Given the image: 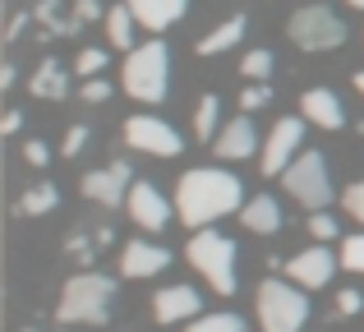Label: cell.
I'll list each match as a JSON object with an SVG mask.
<instances>
[{
  "instance_id": "cell-1",
  "label": "cell",
  "mask_w": 364,
  "mask_h": 332,
  "mask_svg": "<svg viewBox=\"0 0 364 332\" xmlns=\"http://www.w3.org/2000/svg\"><path fill=\"white\" fill-rule=\"evenodd\" d=\"M245 208V185L222 166H194L176 180V213L185 226H198L203 231L208 222L226 213H240Z\"/></svg>"
},
{
  "instance_id": "cell-2",
  "label": "cell",
  "mask_w": 364,
  "mask_h": 332,
  "mask_svg": "<svg viewBox=\"0 0 364 332\" xmlns=\"http://www.w3.org/2000/svg\"><path fill=\"white\" fill-rule=\"evenodd\" d=\"M111 300H116V282L102 277V272H79V277L65 282L55 318L60 323H107Z\"/></svg>"
},
{
  "instance_id": "cell-3",
  "label": "cell",
  "mask_w": 364,
  "mask_h": 332,
  "mask_svg": "<svg viewBox=\"0 0 364 332\" xmlns=\"http://www.w3.org/2000/svg\"><path fill=\"white\" fill-rule=\"evenodd\" d=\"M304 287L282 277H263L258 282V323L263 332H300L304 318H309V296H300Z\"/></svg>"
},
{
  "instance_id": "cell-4",
  "label": "cell",
  "mask_w": 364,
  "mask_h": 332,
  "mask_svg": "<svg viewBox=\"0 0 364 332\" xmlns=\"http://www.w3.org/2000/svg\"><path fill=\"white\" fill-rule=\"evenodd\" d=\"M171 88V55L161 42H143L124 55V92L134 102H161Z\"/></svg>"
},
{
  "instance_id": "cell-5",
  "label": "cell",
  "mask_w": 364,
  "mask_h": 332,
  "mask_svg": "<svg viewBox=\"0 0 364 332\" xmlns=\"http://www.w3.org/2000/svg\"><path fill=\"white\" fill-rule=\"evenodd\" d=\"M189 263H194L198 272L208 277V287L217 291V296H235V240H226L222 231H198L194 240H189Z\"/></svg>"
},
{
  "instance_id": "cell-6",
  "label": "cell",
  "mask_w": 364,
  "mask_h": 332,
  "mask_svg": "<svg viewBox=\"0 0 364 332\" xmlns=\"http://www.w3.org/2000/svg\"><path fill=\"white\" fill-rule=\"evenodd\" d=\"M282 185H286V194H291L300 208H309V213H323V208L332 203V176H328L323 153H300L291 166H286Z\"/></svg>"
},
{
  "instance_id": "cell-7",
  "label": "cell",
  "mask_w": 364,
  "mask_h": 332,
  "mask_svg": "<svg viewBox=\"0 0 364 332\" xmlns=\"http://www.w3.org/2000/svg\"><path fill=\"white\" fill-rule=\"evenodd\" d=\"M286 33H291V42L300 46V51H337V46L346 42V23H341L328 5L295 9L291 23H286Z\"/></svg>"
},
{
  "instance_id": "cell-8",
  "label": "cell",
  "mask_w": 364,
  "mask_h": 332,
  "mask_svg": "<svg viewBox=\"0 0 364 332\" xmlns=\"http://www.w3.org/2000/svg\"><path fill=\"white\" fill-rule=\"evenodd\" d=\"M300 144H304V120H277L272 134L263 139V153H258V166L263 176H286V166L300 157Z\"/></svg>"
},
{
  "instance_id": "cell-9",
  "label": "cell",
  "mask_w": 364,
  "mask_h": 332,
  "mask_svg": "<svg viewBox=\"0 0 364 332\" xmlns=\"http://www.w3.org/2000/svg\"><path fill=\"white\" fill-rule=\"evenodd\" d=\"M124 144H129L134 153H152V157H176L180 148H185L176 129L157 116H129L124 120Z\"/></svg>"
},
{
  "instance_id": "cell-10",
  "label": "cell",
  "mask_w": 364,
  "mask_h": 332,
  "mask_svg": "<svg viewBox=\"0 0 364 332\" xmlns=\"http://www.w3.org/2000/svg\"><path fill=\"white\" fill-rule=\"evenodd\" d=\"M124 208H129V222L143 226V231H152V235L171 226V203H166V194H161L157 185H148V180L129 185V198H124Z\"/></svg>"
},
{
  "instance_id": "cell-11",
  "label": "cell",
  "mask_w": 364,
  "mask_h": 332,
  "mask_svg": "<svg viewBox=\"0 0 364 332\" xmlns=\"http://www.w3.org/2000/svg\"><path fill=\"white\" fill-rule=\"evenodd\" d=\"M124 185H129V162H111V166L83 176V194H88L92 203H102V208H120L124 198H129Z\"/></svg>"
},
{
  "instance_id": "cell-12",
  "label": "cell",
  "mask_w": 364,
  "mask_h": 332,
  "mask_svg": "<svg viewBox=\"0 0 364 332\" xmlns=\"http://www.w3.org/2000/svg\"><path fill=\"white\" fill-rule=\"evenodd\" d=\"M341 259H332V250H323V245H314V250H300L295 259H286V272H291L295 287L314 291V287H328L332 282V268H337Z\"/></svg>"
},
{
  "instance_id": "cell-13",
  "label": "cell",
  "mask_w": 364,
  "mask_h": 332,
  "mask_svg": "<svg viewBox=\"0 0 364 332\" xmlns=\"http://www.w3.org/2000/svg\"><path fill=\"white\" fill-rule=\"evenodd\" d=\"M198 309H203V296H198L194 287H166L157 291V300H152V314H157V323H194Z\"/></svg>"
},
{
  "instance_id": "cell-14",
  "label": "cell",
  "mask_w": 364,
  "mask_h": 332,
  "mask_svg": "<svg viewBox=\"0 0 364 332\" xmlns=\"http://www.w3.org/2000/svg\"><path fill=\"white\" fill-rule=\"evenodd\" d=\"M258 148V134H254V120L249 116H235L231 125H222V134L213 139V153L222 157V162H245V157H254Z\"/></svg>"
},
{
  "instance_id": "cell-15",
  "label": "cell",
  "mask_w": 364,
  "mask_h": 332,
  "mask_svg": "<svg viewBox=\"0 0 364 332\" xmlns=\"http://www.w3.org/2000/svg\"><path fill=\"white\" fill-rule=\"evenodd\" d=\"M300 111H304V120L318 125V129H341L346 125V107H341V97L332 88H309L300 97Z\"/></svg>"
},
{
  "instance_id": "cell-16",
  "label": "cell",
  "mask_w": 364,
  "mask_h": 332,
  "mask_svg": "<svg viewBox=\"0 0 364 332\" xmlns=\"http://www.w3.org/2000/svg\"><path fill=\"white\" fill-rule=\"evenodd\" d=\"M166 263H171V254L161 245L129 240L124 245V259H120V272L124 277H157V272H166Z\"/></svg>"
},
{
  "instance_id": "cell-17",
  "label": "cell",
  "mask_w": 364,
  "mask_h": 332,
  "mask_svg": "<svg viewBox=\"0 0 364 332\" xmlns=\"http://www.w3.org/2000/svg\"><path fill=\"white\" fill-rule=\"evenodd\" d=\"M124 5L134 9L139 28L161 33V28H171V23H180V18H185V5H189V0H124Z\"/></svg>"
},
{
  "instance_id": "cell-18",
  "label": "cell",
  "mask_w": 364,
  "mask_h": 332,
  "mask_svg": "<svg viewBox=\"0 0 364 332\" xmlns=\"http://www.w3.org/2000/svg\"><path fill=\"white\" fill-rule=\"evenodd\" d=\"M240 226H245V231H254V235H272L277 226H282V203H277L272 194L249 198V203L240 208Z\"/></svg>"
},
{
  "instance_id": "cell-19",
  "label": "cell",
  "mask_w": 364,
  "mask_h": 332,
  "mask_svg": "<svg viewBox=\"0 0 364 332\" xmlns=\"http://www.w3.org/2000/svg\"><path fill=\"white\" fill-rule=\"evenodd\" d=\"M28 88H33V97L60 102V97H70V74H65L60 60H42V65H37V74L28 79Z\"/></svg>"
},
{
  "instance_id": "cell-20",
  "label": "cell",
  "mask_w": 364,
  "mask_h": 332,
  "mask_svg": "<svg viewBox=\"0 0 364 332\" xmlns=\"http://www.w3.org/2000/svg\"><path fill=\"white\" fill-rule=\"evenodd\" d=\"M240 37H245V14H231L208 37H198V55H222V51H231V46H240Z\"/></svg>"
},
{
  "instance_id": "cell-21",
  "label": "cell",
  "mask_w": 364,
  "mask_h": 332,
  "mask_svg": "<svg viewBox=\"0 0 364 332\" xmlns=\"http://www.w3.org/2000/svg\"><path fill=\"white\" fill-rule=\"evenodd\" d=\"M217 134H222V102H217V92H203L194 107V139L198 144H213Z\"/></svg>"
},
{
  "instance_id": "cell-22",
  "label": "cell",
  "mask_w": 364,
  "mask_h": 332,
  "mask_svg": "<svg viewBox=\"0 0 364 332\" xmlns=\"http://www.w3.org/2000/svg\"><path fill=\"white\" fill-rule=\"evenodd\" d=\"M134 28H139V18H134L129 5L107 9V37H111V46H120V51H134Z\"/></svg>"
},
{
  "instance_id": "cell-23",
  "label": "cell",
  "mask_w": 364,
  "mask_h": 332,
  "mask_svg": "<svg viewBox=\"0 0 364 332\" xmlns=\"http://www.w3.org/2000/svg\"><path fill=\"white\" fill-rule=\"evenodd\" d=\"M37 28H46V37H70L79 33L74 28V18H60V0H37Z\"/></svg>"
},
{
  "instance_id": "cell-24",
  "label": "cell",
  "mask_w": 364,
  "mask_h": 332,
  "mask_svg": "<svg viewBox=\"0 0 364 332\" xmlns=\"http://www.w3.org/2000/svg\"><path fill=\"white\" fill-rule=\"evenodd\" d=\"M55 203H60V189L42 180V185H33L23 198H18V213H23V217H42V213H51Z\"/></svg>"
},
{
  "instance_id": "cell-25",
  "label": "cell",
  "mask_w": 364,
  "mask_h": 332,
  "mask_svg": "<svg viewBox=\"0 0 364 332\" xmlns=\"http://www.w3.org/2000/svg\"><path fill=\"white\" fill-rule=\"evenodd\" d=\"M185 332H245L240 314H198Z\"/></svg>"
},
{
  "instance_id": "cell-26",
  "label": "cell",
  "mask_w": 364,
  "mask_h": 332,
  "mask_svg": "<svg viewBox=\"0 0 364 332\" xmlns=\"http://www.w3.org/2000/svg\"><path fill=\"white\" fill-rule=\"evenodd\" d=\"M240 74L249 83H263L267 74H272V51H263V46H258V51H245V60H240Z\"/></svg>"
},
{
  "instance_id": "cell-27",
  "label": "cell",
  "mask_w": 364,
  "mask_h": 332,
  "mask_svg": "<svg viewBox=\"0 0 364 332\" xmlns=\"http://www.w3.org/2000/svg\"><path fill=\"white\" fill-rule=\"evenodd\" d=\"M102 70H107V51H97V46L79 51V60H74V74H83V79H97Z\"/></svg>"
},
{
  "instance_id": "cell-28",
  "label": "cell",
  "mask_w": 364,
  "mask_h": 332,
  "mask_svg": "<svg viewBox=\"0 0 364 332\" xmlns=\"http://www.w3.org/2000/svg\"><path fill=\"white\" fill-rule=\"evenodd\" d=\"M341 268L364 272V235H350V240L341 245Z\"/></svg>"
},
{
  "instance_id": "cell-29",
  "label": "cell",
  "mask_w": 364,
  "mask_h": 332,
  "mask_svg": "<svg viewBox=\"0 0 364 332\" xmlns=\"http://www.w3.org/2000/svg\"><path fill=\"white\" fill-rule=\"evenodd\" d=\"M267 102H272V88H267V83H249L240 92V111H258V107H267Z\"/></svg>"
},
{
  "instance_id": "cell-30",
  "label": "cell",
  "mask_w": 364,
  "mask_h": 332,
  "mask_svg": "<svg viewBox=\"0 0 364 332\" xmlns=\"http://www.w3.org/2000/svg\"><path fill=\"white\" fill-rule=\"evenodd\" d=\"M79 97H83V102H92V107H97V102H111V83H107V79H83Z\"/></svg>"
},
{
  "instance_id": "cell-31",
  "label": "cell",
  "mask_w": 364,
  "mask_h": 332,
  "mask_svg": "<svg viewBox=\"0 0 364 332\" xmlns=\"http://www.w3.org/2000/svg\"><path fill=\"white\" fill-rule=\"evenodd\" d=\"M83 144H88V129H83V125H70V129H65L60 153H65V157H79V153H83Z\"/></svg>"
},
{
  "instance_id": "cell-32",
  "label": "cell",
  "mask_w": 364,
  "mask_h": 332,
  "mask_svg": "<svg viewBox=\"0 0 364 332\" xmlns=\"http://www.w3.org/2000/svg\"><path fill=\"white\" fill-rule=\"evenodd\" d=\"M74 28H88L92 23V18H102V5H97V0H74Z\"/></svg>"
},
{
  "instance_id": "cell-33",
  "label": "cell",
  "mask_w": 364,
  "mask_h": 332,
  "mask_svg": "<svg viewBox=\"0 0 364 332\" xmlns=\"http://www.w3.org/2000/svg\"><path fill=\"white\" fill-rule=\"evenodd\" d=\"M360 309H364V296H360V291H337V314L341 318H350V314H360Z\"/></svg>"
},
{
  "instance_id": "cell-34",
  "label": "cell",
  "mask_w": 364,
  "mask_h": 332,
  "mask_svg": "<svg viewBox=\"0 0 364 332\" xmlns=\"http://www.w3.org/2000/svg\"><path fill=\"white\" fill-rule=\"evenodd\" d=\"M346 213L355 217V222H364V180H355V185H346Z\"/></svg>"
},
{
  "instance_id": "cell-35",
  "label": "cell",
  "mask_w": 364,
  "mask_h": 332,
  "mask_svg": "<svg viewBox=\"0 0 364 332\" xmlns=\"http://www.w3.org/2000/svg\"><path fill=\"white\" fill-rule=\"evenodd\" d=\"M309 231L318 235V240H337V222H332L328 213H314L309 217Z\"/></svg>"
},
{
  "instance_id": "cell-36",
  "label": "cell",
  "mask_w": 364,
  "mask_h": 332,
  "mask_svg": "<svg viewBox=\"0 0 364 332\" xmlns=\"http://www.w3.org/2000/svg\"><path fill=\"white\" fill-rule=\"evenodd\" d=\"M70 254L83 263V268H88V263H92V254H97V240H83V235H70Z\"/></svg>"
},
{
  "instance_id": "cell-37",
  "label": "cell",
  "mask_w": 364,
  "mask_h": 332,
  "mask_svg": "<svg viewBox=\"0 0 364 332\" xmlns=\"http://www.w3.org/2000/svg\"><path fill=\"white\" fill-rule=\"evenodd\" d=\"M23 162H28V166H46V162H51V148H46L42 139H33V144L23 148Z\"/></svg>"
},
{
  "instance_id": "cell-38",
  "label": "cell",
  "mask_w": 364,
  "mask_h": 332,
  "mask_svg": "<svg viewBox=\"0 0 364 332\" xmlns=\"http://www.w3.org/2000/svg\"><path fill=\"white\" fill-rule=\"evenodd\" d=\"M23 129V111H5V120H0V134H18Z\"/></svg>"
},
{
  "instance_id": "cell-39",
  "label": "cell",
  "mask_w": 364,
  "mask_h": 332,
  "mask_svg": "<svg viewBox=\"0 0 364 332\" xmlns=\"http://www.w3.org/2000/svg\"><path fill=\"white\" fill-rule=\"evenodd\" d=\"M23 28H28V14H14V18H9V28H5V42H18Z\"/></svg>"
},
{
  "instance_id": "cell-40",
  "label": "cell",
  "mask_w": 364,
  "mask_h": 332,
  "mask_svg": "<svg viewBox=\"0 0 364 332\" xmlns=\"http://www.w3.org/2000/svg\"><path fill=\"white\" fill-rule=\"evenodd\" d=\"M92 240H97V250H102V245L116 240V231H111V226H97V235H92Z\"/></svg>"
},
{
  "instance_id": "cell-41",
  "label": "cell",
  "mask_w": 364,
  "mask_h": 332,
  "mask_svg": "<svg viewBox=\"0 0 364 332\" xmlns=\"http://www.w3.org/2000/svg\"><path fill=\"white\" fill-rule=\"evenodd\" d=\"M355 88H360V97H364V70L355 74Z\"/></svg>"
},
{
  "instance_id": "cell-42",
  "label": "cell",
  "mask_w": 364,
  "mask_h": 332,
  "mask_svg": "<svg viewBox=\"0 0 364 332\" xmlns=\"http://www.w3.org/2000/svg\"><path fill=\"white\" fill-rule=\"evenodd\" d=\"M350 5H355V9H364V0H350Z\"/></svg>"
}]
</instances>
